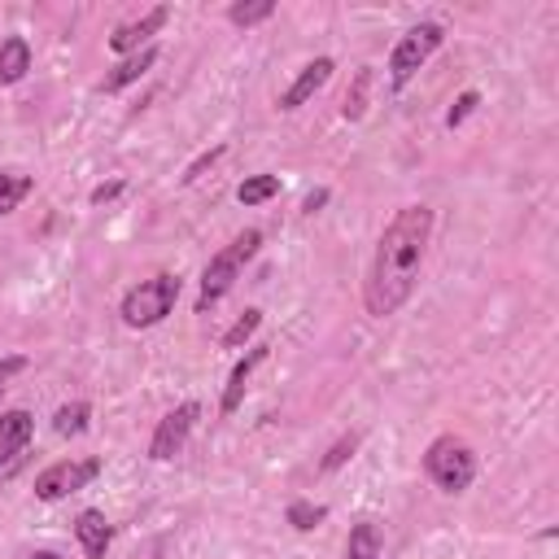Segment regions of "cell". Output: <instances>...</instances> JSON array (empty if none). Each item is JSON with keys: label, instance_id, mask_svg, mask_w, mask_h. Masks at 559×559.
<instances>
[{"label": "cell", "instance_id": "1", "mask_svg": "<svg viewBox=\"0 0 559 559\" xmlns=\"http://www.w3.org/2000/svg\"><path fill=\"white\" fill-rule=\"evenodd\" d=\"M428 236H432V210L428 205H402L389 227L376 240V258L362 284V306L376 319H389L406 306V297L415 293L424 253H428Z\"/></svg>", "mask_w": 559, "mask_h": 559}, {"label": "cell", "instance_id": "2", "mask_svg": "<svg viewBox=\"0 0 559 559\" xmlns=\"http://www.w3.org/2000/svg\"><path fill=\"white\" fill-rule=\"evenodd\" d=\"M258 245H262V231L249 227V231H240L231 245H223V249L205 262V271H201V293H197V310H201V314H205L210 306H218V301L231 293V284L240 280L245 262L258 253Z\"/></svg>", "mask_w": 559, "mask_h": 559}, {"label": "cell", "instance_id": "3", "mask_svg": "<svg viewBox=\"0 0 559 559\" xmlns=\"http://www.w3.org/2000/svg\"><path fill=\"white\" fill-rule=\"evenodd\" d=\"M424 472L437 489L445 493H463L472 480H476V450L454 437V432H441L428 450H424Z\"/></svg>", "mask_w": 559, "mask_h": 559}, {"label": "cell", "instance_id": "4", "mask_svg": "<svg viewBox=\"0 0 559 559\" xmlns=\"http://www.w3.org/2000/svg\"><path fill=\"white\" fill-rule=\"evenodd\" d=\"M175 301H179V275H153V280H140L127 297H122V323L127 328H153V323H162L170 310H175Z\"/></svg>", "mask_w": 559, "mask_h": 559}, {"label": "cell", "instance_id": "5", "mask_svg": "<svg viewBox=\"0 0 559 559\" xmlns=\"http://www.w3.org/2000/svg\"><path fill=\"white\" fill-rule=\"evenodd\" d=\"M441 39H445L441 22H419V26H411V31L393 44V52H389V79H393V87H406V83L415 79V70L441 48Z\"/></svg>", "mask_w": 559, "mask_h": 559}, {"label": "cell", "instance_id": "6", "mask_svg": "<svg viewBox=\"0 0 559 559\" xmlns=\"http://www.w3.org/2000/svg\"><path fill=\"white\" fill-rule=\"evenodd\" d=\"M96 476H100V459H61V463H52L35 476V498H44V502L70 498L83 485H92Z\"/></svg>", "mask_w": 559, "mask_h": 559}, {"label": "cell", "instance_id": "7", "mask_svg": "<svg viewBox=\"0 0 559 559\" xmlns=\"http://www.w3.org/2000/svg\"><path fill=\"white\" fill-rule=\"evenodd\" d=\"M197 419H201V402H179L175 411H166L162 424H157V432H153V441H148V459H157V463L175 459L188 445Z\"/></svg>", "mask_w": 559, "mask_h": 559}, {"label": "cell", "instance_id": "8", "mask_svg": "<svg viewBox=\"0 0 559 559\" xmlns=\"http://www.w3.org/2000/svg\"><path fill=\"white\" fill-rule=\"evenodd\" d=\"M166 17H170V9L157 4V9H148L144 17L122 22V26L109 35V48H114V52H140V48H148V35H157V31L166 26Z\"/></svg>", "mask_w": 559, "mask_h": 559}, {"label": "cell", "instance_id": "9", "mask_svg": "<svg viewBox=\"0 0 559 559\" xmlns=\"http://www.w3.org/2000/svg\"><path fill=\"white\" fill-rule=\"evenodd\" d=\"M31 432H35L31 411H22V406L0 411V467H4V463H13V459L31 445Z\"/></svg>", "mask_w": 559, "mask_h": 559}, {"label": "cell", "instance_id": "10", "mask_svg": "<svg viewBox=\"0 0 559 559\" xmlns=\"http://www.w3.org/2000/svg\"><path fill=\"white\" fill-rule=\"evenodd\" d=\"M332 70H336V66H332V57H314L310 66H301V74L293 79V87L280 96V109H301V105H306V100H310V96L332 79Z\"/></svg>", "mask_w": 559, "mask_h": 559}, {"label": "cell", "instance_id": "11", "mask_svg": "<svg viewBox=\"0 0 559 559\" xmlns=\"http://www.w3.org/2000/svg\"><path fill=\"white\" fill-rule=\"evenodd\" d=\"M74 537H79V546L87 550V559H105V550H109V542H114V528H109L105 511L87 507V511H79V520H74Z\"/></svg>", "mask_w": 559, "mask_h": 559}, {"label": "cell", "instance_id": "12", "mask_svg": "<svg viewBox=\"0 0 559 559\" xmlns=\"http://www.w3.org/2000/svg\"><path fill=\"white\" fill-rule=\"evenodd\" d=\"M266 358V345H249V354L231 367V376H227V389H223V415H231L240 402H245V384H249V376H253V367Z\"/></svg>", "mask_w": 559, "mask_h": 559}, {"label": "cell", "instance_id": "13", "mask_svg": "<svg viewBox=\"0 0 559 559\" xmlns=\"http://www.w3.org/2000/svg\"><path fill=\"white\" fill-rule=\"evenodd\" d=\"M153 61H157V48H153V44H148V48H140V52H131L127 61H118V66H114V74L100 83V92H122V87H127V83H135L144 70H153Z\"/></svg>", "mask_w": 559, "mask_h": 559}, {"label": "cell", "instance_id": "14", "mask_svg": "<svg viewBox=\"0 0 559 559\" xmlns=\"http://www.w3.org/2000/svg\"><path fill=\"white\" fill-rule=\"evenodd\" d=\"M31 70V44L22 35H9L0 44V83H17Z\"/></svg>", "mask_w": 559, "mask_h": 559}, {"label": "cell", "instance_id": "15", "mask_svg": "<svg viewBox=\"0 0 559 559\" xmlns=\"http://www.w3.org/2000/svg\"><path fill=\"white\" fill-rule=\"evenodd\" d=\"M345 559H384V550H380V528H376L371 520H362V524L349 528Z\"/></svg>", "mask_w": 559, "mask_h": 559}, {"label": "cell", "instance_id": "16", "mask_svg": "<svg viewBox=\"0 0 559 559\" xmlns=\"http://www.w3.org/2000/svg\"><path fill=\"white\" fill-rule=\"evenodd\" d=\"M31 188H35L31 175H22V170H0V218L13 214V210L31 197Z\"/></svg>", "mask_w": 559, "mask_h": 559}, {"label": "cell", "instance_id": "17", "mask_svg": "<svg viewBox=\"0 0 559 559\" xmlns=\"http://www.w3.org/2000/svg\"><path fill=\"white\" fill-rule=\"evenodd\" d=\"M87 419H92V406H87V402H66V406H57L52 428H57L61 437H79V432L87 428Z\"/></svg>", "mask_w": 559, "mask_h": 559}, {"label": "cell", "instance_id": "18", "mask_svg": "<svg viewBox=\"0 0 559 559\" xmlns=\"http://www.w3.org/2000/svg\"><path fill=\"white\" fill-rule=\"evenodd\" d=\"M275 192H280V175H253V179H245V183L236 188L240 205H262V201H271Z\"/></svg>", "mask_w": 559, "mask_h": 559}, {"label": "cell", "instance_id": "19", "mask_svg": "<svg viewBox=\"0 0 559 559\" xmlns=\"http://www.w3.org/2000/svg\"><path fill=\"white\" fill-rule=\"evenodd\" d=\"M271 13H275V0H240V4L227 9V17H231L236 26H258V22H266Z\"/></svg>", "mask_w": 559, "mask_h": 559}, {"label": "cell", "instance_id": "20", "mask_svg": "<svg viewBox=\"0 0 559 559\" xmlns=\"http://www.w3.org/2000/svg\"><path fill=\"white\" fill-rule=\"evenodd\" d=\"M323 520H328V507H319V502H306V498L288 502V524H293V528L310 533V528H314V524H323Z\"/></svg>", "mask_w": 559, "mask_h": 559}, {"label": "cell", "instance_id": "21", "mask_svg": "<svg viewBox=\"0 0 559 559\" xmlns=\"http://www.w3.org/2000/svg\"><path fill=\"white\" fill-rule=\"evenodd\" d=\"M258 323H262V310H245V314L223 332V345H227V349H240V345L258 332Z\"/></svg>", "mask_w": 559, "mask_h": 559}, {"label": "cell", "instance_id": "22", "mask_svg": "<svg viewBox=\"0 0 559 559\" xmlns=\"http://www.w3.org/2000/svg\"><path fill=\"white\" fill-rule=\"evenodd\" d=\"M354 450H358V432L341 437V441H336V445H332V450L323 454V472H336V467H341V463H345V459H349Z\"/></svg>", "mask_w": 559, "mask_h": 559}, {"label": "cell", "instance_id": "23", "mask_svg": "<svg viewBox=\"0 0 559 559\" xmlns=\"http://www.w3.org/2000/svg\"><path fill=\"white\" fill-rule=\"evenodd\" d=\"M476 105H480V96H476V92H463V96L450 105V114H445V127H459V122H463V118H467Z\"/></svg>", "mask_w": 559, "mask_h": 559}, {"label": "cell", "instance_id": "24", "mask_svg": "<svg viewBox=\"0 0 559 559\" xmlns=\"http://www.w3.org/2000/svg\"><path fill=\"white\" fill-rule=\"evenodd\" d=\"M223 153H227V144H214L210 153H201V157H197V162H192V166L183 170V183H192V179H201V170H210V166H214V162H218Z\"/></svg>", "mask_w": 559, "mask_h": 559}, {"label": "cell", "instance_id": "25", "mask_svg": "<svg viewBox=\"0 0 559 559\" xmlns=\"http://www.w3.org/2000/svg\"><path fill=\"white\" fill-rule=\"evenodd\" d=\"M367 79H371V74L362 70V74H358V87H354V96H345V118H358V114H362V105H358V100H362V87H367Z\"/></svg>", "mask_w": 559, "mask_h": 559}, {"label": "cell", "instance_id": "26", "mask_svg": "<svg viewBox=\"0 0 559 559\" xmlns=\"http://www.w3.org/2000/svg\"><path fill=\"white\" fill-rule=\"evenodd\" d=\"M122 192V179H109V183H96L92 188V205H105V201H114Z\"/></svg>", "mask_w": 559, "mask_h": 559}, {"label": "cell", "instance_id": "27", "mask_svg": "<svg viewBox=\"0 0 559 559\" xmlns=\"http://www.w3.org/2000/svg\"><path fill=\"white\" fill-rule=\"evenodd\" d=\"M17 371H26V358H22V354L0 358V389H4V380H9V376H17Z\"/></svg>", "mask_w": 559, "mask_h": 559}, {"label": "cell", "instance_id": "28", "mask_svg": "<svg viewBox=\"0 0 559 559\" xmlns=\"http://www.w3.org/2000/svg\"><path fill=\"white\" fill-rule=\"evenodd\" d=\"M323 201H328V188H314V192L306 197V205H301V210H306V214H314V210H319Z\"/></svg>", "mask_w": 559, "mask_h": 559}, {"label": "cell", "instance_id": "29", "mask_svg": "<svg viewBox=\"0 0 559 559\" xmlns=\"http://www.w3.org/2000/svg\"><path fill=\"white\" fill-rule=\"evenodd\" d=\"M31 559H61V555H52V550H39V555H31Z\"/></svg>", "mask_w": 559, "mask_h": 559}]
</instances>
